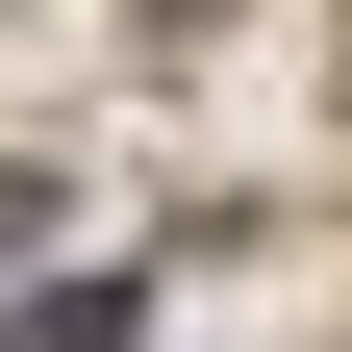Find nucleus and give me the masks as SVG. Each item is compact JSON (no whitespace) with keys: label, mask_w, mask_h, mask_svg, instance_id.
<instances>
[{"label":"nucleus","mask_w":352,"mask_h":352,"mask_svg":"<svg viewBox=\"0 0 352 352\" xmlns=\"http://www.w3.org/2000/svg\"><path fill=\"white\" fill-rule=\"evenodd\" d=\"M0 352H126V277H76V302H0Z\"/></svg>","instance_id":"nucleus-1"},{"label":"nucleus","mask_w":352,"mask_h":352,"mask_svg":"<svg viewBox=\"0 0 352 352\" xmlns=\"http://www.w3.org/2000/svg\"><path fill=\"white\" fill-rule=\"evenodd\" d=\"M25 227H51V176H0V252H25Z\"/></svg>","instance_id":"nucleus-2"}]
</instances>
